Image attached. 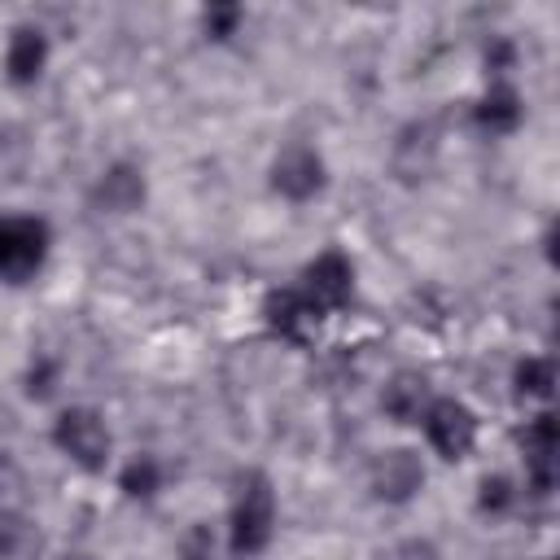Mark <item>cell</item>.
<instances>
[{
    "label": "cell",
    "instance_id": "cell-1",
    "mask_svg": "<svg viewBox=\"0 0 560 560\" xmlns=\"http://www.w3.org/2000/svg\"><path fill=\"white\" fill-rule=\"evenodd\" d=\"M271 525H276L271 481L262 472H249L241 481V494H236V508H232V551L236 556H258L271 542Z\"/></svg>",
    "mask_w": 560,
    "mask_h": 560
},
{
    "label": "cell",
    "instance_id": "cell-2",
    "mask_svg": "<svg viewBox=\"0 0 560 560\" xmlns=\"http://www.w3.org/2000/svg\"><path fill=\"white\" fill-rule=\"evenodd\" d=\"M52 442H57L61 455H70L88 472H101L105 459H109V429H105V420L92 407L61 411L57 424H52Z\"/></svg>",
    "mask_w": 560,
    "mask_h": 560
},
{
    "label": "cell",
    "instance_id": "cell-3",
    "mask_svg": "<svg viewBox=\"0 0 560 560\" xmlns=\"http://www.w3.org/2000/svg\"><path fill=\"white\" fill-rule=\"evenodd\" d=\"M48 254L44 219H0V280H26L39 271Z\"/></svg>",
    "mask_w": 560,
    "mask_h": 560
},
{
    "label": "cell",
    "instance_id": "cell-4",
    "mask_svg": "<svg viewBox=\"0 0 560 560\" xmlns=\"http://www.w3.org/2000/svg\"><path fill=\"white\" fill-rule=\"evenodd\" d=\"M420 420H424V438L442 459H464L477 442V416L455 398H433Z\"/></svg>",
    "mask_w": 560,
    "mask_h": 560
},
{
    "label": "cell",
    "instance_id": "cell-5",
    "mask_svg": "<svg viewBox=\"0 0 560 560\" xmlns=\"http://www.w3.org/2000/svg\"><path fill=\"white\" fill-rule=\"evenodd\" d=\"M302 280H306V284H302L306 302L324 315V311H337V306H346V302H350L354 267H350V258H346L341 249H324V254L306 267V276H302Z\"/></svg>",
    "mask_w": 560,
    "mask_h": 560
},
{
    "label": "cell",
    "instance_id": "cell-6",
    "mask_svg": "<svg viewBox=\"0 0 560 560\" xmlns=\"http://www.w3.org/2000/svg\"><path fill=\"white\" fill-rule=\"evenodd\" d=\"M271 184L289 201H306L324 188V158L311 144H289L271 166Z\"/></svg>",
    "mask_w": 560,
    "mask_h": 560
},
{
    "label": "cell",
    "instance_id": "cell-7",
    "mask_svg": "<svg viewBox=\"0 0 560 560\" xmlns=\"http://www.w3.org/2000/svg\"><path fill=\"white\" fill-rule=\"evenodd\" d=\"M521 446H525L529 486H534L538 494H547V490H551V481H556V451H560V429H556V416H551V411L534 416V420L525 424V433H521Z\"/></svg>",
    "mask_w": 560,
    "mask_h": 560
},
{
    "label": "cell",
    "instance_id": "cell-8",
    "mask_svg": "<svg viewBox=\"0 0 560 560\" xmlns=\"http://www.w3.org/2000/svg\"><path fill=\"white\" fill-rule=\"evenodd\" d=\"M420 486H424V464H420V455L407 451V446L385 451V455L376 459V468H372V490H376V499H385V503H407Z\"/></svg>",
    "mask_w": 560,
    "mask_h": 560
},
{
    "label": "cell",
    "instance_id": "cell-9",
    "mask_svg": "<svg viewBox=\"0 0 560 560\" xmlns=\"http://www.w3.org/2000/svg\"><path fill=\"white\" fill-rule=\"evenodd\" d=\"M262 315H267V324H271L280 337H289V341H302L306 328L319 319V311L306 302L302 289H271L267 302H262Z\"/></svg>",
    "mask_w": 560,
    "mask_h": 560
},
{
    "label": "cell",
    "instance_id": "cell-10",
    "mask_svg": "<svg viewBox=\"0 0 560 560\" xmlns=\"http://www.w3.org/2000/svg\"><path fill=\"white\" fill-rule=\"evenodd\" d=\"M48 61V39L35 26H18L9 35V52H4V70L13 83H35V74Z\"/></svg>",
    "mask_w": 560,
    "mask_h": 560
},
{
    "label": "cell",
    "instance_id": "cell-11",
    "mask_svg": "<svg viewBox=\"0 0 560 560\" xmlns=\"http://www.w3.org/2000/svg\"><path fill=\"white\" fill-rule=\"evenodd\" d=\"M385 411L398 420V424H411V420H420L424 416V407L433 402L429 398V381L424 376H416V372H398L389 385H385Z\"/></svg>",
    "mask_w": 560,
    "mask_h": 560
},
{
    "label": "cell",
    "instance_id": "cell-12",
    "mask_svg": "<svg viewBox=\"0 0 560 560\" xmlns=\"http://www.w3.org/2000/svg\"><path fill=\"white\" fill-rule=\"evenodd\" d=\"M472 118H477V127H486L490 136H503V131H512V127L521 122V96H516L508 83H494V88L477 101Z\"/></svg>",
    "mask_w": 560,
    "mask_h": 560
},
{
    "label": "cell",
    "instance_id": "cell-13",
    "mask_svg": "<svg viewBox=\"0 0 560 560\" xmlns=\"http://www.w3.org/2000/svg\"><path fill=\"white\" fill-rule=\"evenodd\" d=\"M96 201H101L105 210H114V214L136 210V206L144 201V179H140V171H136V166H114V171L101 179Z\"/></svg>",
    "mask_w": 560,
    "mask_h": 560
},
{
    "label": "cell",
    "instance_id": "cell-14",
    "mask_svg": "<svg viewBox=\"0 0 560 560\" xmlns=\"http://www.w3.org/2000/svg\"><path fill=\"white\" fill-rule=\"evenodd\" d=\"M556 385V368L551 359H525L516 368V394H529V398H547Z\"/></svg>",
    "mask_w": 560,
    "mask_h": 560
},
{
    "label": "cell",
    "instance_id": "cell-15",
    "mask_svg": "<svg viewBox=\"0 0 560 560\" xmlns=\"http://www.w3.org/2000/svg\"><path fill=\"white\" fill-rule=\"evenodd\" d=\"M158 481H162V468H158V459H149V455H140V459H131V464L122 468V490H127L131 499H149V494L158 490Z\"/></svg>",
    "mask_w": 560,
    "mask_h": 560
},
{
    "label": "cell",
    "instance_id": "cell-16",
    "mask_svg": "<svg viewBox=\"0 0 560 560\" xmlns=\"http://www.w3.org/2000/svg\"><path fill=\"white\" fill-rule=\"evenodd\" d=\"M512 499H516V490H512V481L508 477H486L481 481V494H477V508L481 512H508L512 508Z\"/></svg>",
    "mask_w": 560,
    "mask_h": 560
},
{
    "label": "cell",
    "instance_id": "cell-17",
    "mask_svg": "<svg viewBox=\"0 0 560 560\" xmlns=\"http://www.w3.org/2000/svg\"><path fill=\"white\" fill-rule=\"evenodd\" d=\"M31 542H39V538L31 534V525H26V521H0V556L22 560Z\"/></svg>",
    "mask_w": 560,
    "mask_h": 560
},
{
    "label": "cell",
    "instance_id": "cell-18",
    "mask_svg": "<svg viewBox=\"0 0 560 560\" xmlns=\"http://www.w3.org/2000/svg\"><path fill=\"white\" fill-rule=\"evenodd\" d=\"M206 35H214V39H228L232 31H236V22H241V9L236 4H214V9H206Z\"/></svg>",
    "mask_w": 560,
    "mask_h": 560
},
{
    "label": "cell",
    "instance_id": "cell-19",
    "mask_svg": "<svg viewBox=\"0 0 560 560\" xmlns=\"http://www.w3.org/2000/svg\"><path fill=\"white\" fill-rule=\"evenodd\" d=\"M394 560H442V556H438V547L429 538H407V542H398Z\"/></svg>",
    "mask_w": 560,
    "mask_h": 560
},
{
    "label": "cell",
    "instance_id": "cell-20",
    "mask_svg": "<svg viewBox=\"0 0 560 560\" xmlns=\"http://www.w3.org/2000/svg\"><path fill=\"white\" fill-rule=\"evenodd\" d=\"M210 551H214V538H210L206 525H197V529L188 534V542H184V556H188V560H210Z\"/></svg>",
    "mask_w": 560,
    "mask_h": 560
},
{
    "label": "cell",
    "instance_id": "cell-21",
    "mask_svg": "<svg viewBox=\"0 0 560 560\" xmlns=\"http://www.w3.org/2000/svg\"><path fill=\"white\" fill-rule=\"evenodd\" d=\"M508 61H512V48L508 44H494V52H486V66H494V70L508 66Z\"/></svg>",
    "mask_w": 560,
    "mask_h": 560
},
{
    "label": "cell",
    "instance_id": "cell-22",
    "mask_svg": "<svg viewBox=\"0 0 560 560\" xmlns=\"http://www.w3.org/2000/svg\"><path fill=\"white\" fill-rule=\"evenodd\" d=\"M70 560H88V556H70Z\"/></svg>",
    "mask_w": 560,
    "mask_h": 560
}]
</instances>
